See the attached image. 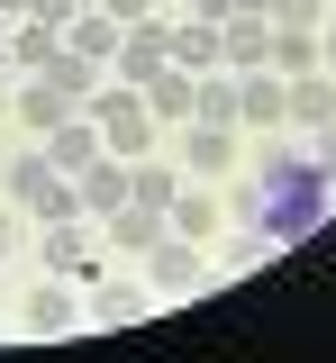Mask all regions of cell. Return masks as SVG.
<instances>
[{
    "mask_svg": "<svg viewBox=\"0 0 336 363\" xmlns=\"http://www.w3.org/2000/svg\"><path fill=\"white\" fill-rule=\"evenodd\" d=\"M318 209H327V173L273 155V164H264V236H309Z\"/></svg>",
    "mask_w": 336,
    "mask_h": 363,
    "instance_id": "6da1fadb",
    "label": "cell"
},
{
    "mask_svg": "<svg viewBox=\"0 0 336 363\" xmlns=\"http://www.w3.org/2000/svg\"><path fill=\"white\" fill-rule=\"evenodd\" d=\"M82 109L100 118V145H109V155H145V136H155V109H145V91H91Z\"/></svg>",
    "mask_w": 336,
    "mask_h": 363,
    "instance_id": "7a4b0ae2",
    "label": "cell"
},
{
    "mask_svg": "<svg viewBox=\"0 0 336 363\" xmlns=\"http://www.w3.org/2000/svg\"><path fill=\"white\" fill-rule=\"evenodd\" d=\"M218 64H228V73H264V64H273V18L228 9V18H218Z\"/></svg>",
    "mask_w": 336,
    "mask_h": 363,
    "instance_id": "3957f363",
    "label": "cell"
},
{
    "mask_svg": "<svg viewBox=\"0 0 336 363\" xmlns=\"http://www.w3.org/2000/svg\"><path fill=\"white\" fill-rule=\"evenodd\" d=\"M128 191H137L128 155H100V164H82V173H73V200H82L91 218H118V209H128Z\"/></svg>",
    "mask_w": 336,
    "mask_h": 363,
    "instance_id": "277c9868",
    "label": "cell"
},
{
    "mask_svg": "<svg viewBox=\"0 0 336 363\" xmlns=\"http://www.w3.org/2000/svg\"><path fill=\"white\" fill-rule=\"evenodd\" d=\"M145 281H155V291H200V281H209V264H200L191 236H164V245L145 255Z\"/></svg>",
    "mask_w": 336,
    "mask_h": 363,
    "instance_id": "5b68a950",
    "label": "cell"
},
{
    "mask_svg": "<svg viewBox=\"0 0 336 363\" xmlns=\"http://www.w3.org/2000/svg\"><path fill=\"white\" fill-rule=\"evenodd\" d=\"M164 45H173V28H164V18H137V28L118 37V55H109V64L145 91V73H164Z\"/></svg>",
    "mask_w": 336,
    "mask_h": 363,
    "instance_id": "8992f818",
    "label": "cell"
},
{
    "mask_svg": "<svg viewBox=\"0 0 336 363\" xmlns=\"http://www.w3.org/2000/svg\"><path fill=\"white\" fill-rule=\"evenodd\" d=\"M46 272L55 281H100V255H91V236H82V218L46 227Z\"/></svg>",
    "mask_w": 336,
    "mask_h": 363,
    "instance_id": "52a82bcc",
    "label": "cell"
},
{
    "mask_svg": "<svg viewBox=\"0 0 336 363\" xmlns=\"http://www.w3.org/2000/svg\"><path fill=\"white\" fill-rule=\"evenodd\" d=\"M282 100H291V82L273 73V64H264V73H237V118H254V128H282V118H291Z\"/></svg>",
    "mask_w": 336,
    "mask_h": 363,
    "instance_id": "ba28073f",
    "label": "cell"
},
{
    "mask_svg": "<svg viewBox=\"0 0 336 363\" xmlns=\"http://www.w3.org/2000/svg\"><path fill=\"white\" fill-rule=\"evenodd\" d=\"M46 164L55 173H82V164H100V118H64V128H46Z\"/></svg>",
    "mask_w": 336,
    "mask_h": 363,
    "instance_id": "9c48e42d",
    "label": "cell"
},
{
    "mask_svg": "<svg viewBox=\"0 0 336 363\" xmlns=\"http://www.w3.org/2000/svg\"><path fill=\"white\" fill-rule=\"evenodd\" d=\"M145 109H155V118H191L200 109V73H182V64L145 73Z\"/></svg>",
    "mask_w": 336,
    "mask_h": 363,
    "instance_id": "30bf717a",
    "label": "cell"
},
{
    "mask_svg": "<svg viewBox=\"0 0 336 363\" xmlns=\"http://www.w3.org/2000/svg\"><path fill=\"white\" fill-rule=\"evenodd\" d=\"M291 128H336V82L327 73H291Z\"/></svg>",
    "mask_w": 336,
    "mask_h": 363,
    "instance_id": "8fae6325",
    "label": "cell"
},
{
    "mask_svg": "<svg viewBox=\"0 0 336 363\" xmlns=\"http://www.w3.org/2000/svg\"><path fill=\"white\" fill-rule=\"evenodd\" d=\"M118 37H128V28H118V18H109V9H73V28H64V45H73V55H91V64H109V55H118Z\"/></svg>",
    "mask_w": 336,
    "mask_h": 363,
    "instance_id": "7c38bea8",
    "label": "cell"
},
{
    "mask_svg": "<svg viewBox=\"0 0 336 363\" xmlns=\"http://www.w3.org/2000/svg\"><path fill=\"white\" fill-rule=\"evenodd\" d=\"M55 55H64V28H46V18H18V28H9V64H18V73H46Z\"/></svg>",
    "mask_w": 336,
    "mask_h": 363,
    "instance_id": "4fadbf2b",
    "label": "cell"
},
{
    "mask_svg": "<svg viewBox=\"0 0 336 363\" xmlns=\"http://www.w3.org/2000/svg\"><path fill=\"white\" fill-rule=\"evenodd\" d=\"M164 64H182V73H209V64H218V18H191V28H173Z\"/></svg>",
    "mask_w": 336,
    "mask_h": 363,
    "instance_id": "5bb4252c",
    "label": "cell"
},
{
    "mask_svg": "<svg viewBox=\"0 0 336 363\" xmlns=\"http://www.w3.org/2000/svg\"><path fill=\"white\" fill-rule=\"evenodd\" d=\"M191 173H228V155H237V136H228V118H191Z\"/></svg>",
    "mask_w": 336,
    "mask_h": 363,
    "instance_id": "9a60e30c",
    "label": "cell"
},
{
    "mask_svg": "<svg viewBox=\"0 0 336 363\" xmlns=\"http://www.w3.org/2000/svg\"><path fill=\"white\" fill-rule=\"evenodd\" d=\"M18 118H28V128L46 136V128H64V118H73V100H64V91H55V82H46V73H37V82L18 91Z\"/></svg>",
    "mask_w": 336,
    "mask_h": 363,
    "instance_id": "2e32d148",
    "label": "cell"
},
{
    "mask_svg": "<svg viewBox=\"0 0 336 363\" xmlns=\"http://www.w3.org/2000/svg\"><path fill=\"white\" fill-rule=\"evenodd\" d=\"M46 82L64 91L73 109H82V100H91V91H100V64H91V55H73V45H64V55H55V64H46Z\"/></svg>",
    "mask_w": 336,
    "mask_h": 363,
    "instance_id": "e0dca14e",
    "label": "cell"
},
{
    "mask_svg": "<svg viewBox=\"0 0 336 363\" xmlns=\"http://www.w3.org/2000/svg\"><path fill=\"white\" fill-rule=\"evenodd\" d=\"M273 73H318V37H309V28H273Z\"/></svg>",
    "mask_w": 336,
    "mask_h": 363,
    "instance_id": "ac0fdd59",
    "label": "cell"
},
{
    "mask_svg": "<svg viewBox=\"0 0 336 363\" xmlns=\"http://www.w3.org/2000/svg\"><path fill=\"white\" fill-rule=\"evenodd\" d=\"M109 236H118L128 255H155V245H164V218H155V209H137V200H128V209H118V227H109Z\"/></svg>",
    "mask_w": 336,
    "mask_h": 363,
    "instance_id": "d6986e66",
    "label": "cell"
},
{
    "mask_svg": "<svg viewBox=\"0 0 336 363\" xmlns=\"http://www.w3.org/2000/svg\"><path fill=\"white\" fill-rule=\"evenodd\" d=\"M164 218H173V236H209V227H218V200H209V191H182V200H173V209H164Z\"/></svg>",
    "mask_w": 336,
    "mask_h": 363,
    "instance_id": "ffe728a7",
    "label": "cell"
},
{
    "mask_svg": "<svg viewBox=\"0 0 336 363\" xmlns=\"http://www.w3.org/2000/svg\"><path fill=\"white\" fill-rule=\"evenodd\" d=\"M46 182H55V164H46V145H28V155H9V191H18V200H37ZM64 182H73V173H64Z\"/></svg>",
    "mask_w": 336,
    "mask_h": 363,
    "instance_id": "44dd1931",
    "label": "cell"
},
{
    "mask_svg": "<svg viewBox=\"0 0 336 363\" xmlns=\"http://www.w3.org/2000/svg\"><path fill=\"white\" fill-rule=\"evenodd\" d=\"M28 327H73V291H64V281L28 291Z\"/></svg>",
    "mask_w": 336,
    "mask_h": 363,
    "instance_id": "7402d4cb",
    "label": "cell"
},
{
    "mask_svg": "<svg viewBox=\"0 0 336 363\" xmlns=\"http://www.w3.org/2000/svg\"><path fill=\"white\" fill-rule=\"evenodd\" d=\"M191 118H237V73H200V109Z\"/></svg>",
    "mask_w": 336,
    "mask_h": 363,
    "instance_id": "603a6c76",
    "label": "cell"
},
{
    "mask_svg": "<svg viewBox=\"0 0 336 363\" xmlns=\"http://www.w3.org/2000/svg\"><path fill=\"white\" fill-rule=\"evenodd\" d=\"M128 200H137V209H155V218H164V209L182 200V182H173V173H155V164H145V173H137V191H128Z\"/></svg>",
    "mask_w": 336,
    "mask_h": 363,
    "instance_id": "cb8c5ba5",
    "label": "cell"
},
{
    "mask_svg": "<svg viewBox=\"0 0 336 363\" xmlns=\"http://www.w3.org/2000/svg\"><path fill=\"white\" fill-rule=\"evenodd\" d=\"M28 209H37V218H46V227H64V218H82V200H73V182H64V173H55L46 191L28 200Z\"/></svg>",
    "mask_w": 336,
    "mask_h": 363,
    "instance_id": "d4e9b609",
    "label": "cell"
},
{
    "mask_svg": "<svg viewBox=\"0 0 336 363\" xmlns=\"http://www.w3.org/2000/svg\"><path fill=\"white\" fill-rule=\"evenodd\" d=\"M137 309H145V291H128V281H109V291L91 300V318H100V327H128Z\"/></svg>",
    "mask_w": 336,
    "mask_h": 363,
    "instance_id": "484cf974",
    "label": "cell"
},
{
    "mask_svg": "<svg viewBox=\"0 0 336 363\" xmlns=\"http://www.w3.org/2000/svg\"><path fill=\"white\" fill-rule=\"evenodd\" d=\"M273 28H318V0H273Z\"/></svg>",
    "mask_w": 336,
    "mask_h": 363,
    "instance_id": "4316f807",
    "label": "cell"
},
{
    "mask_svg": "<svg viewBox=\"0 0 336 363\" xmlns=\"http://www.w3.org/2000/svg\"><path fill=\"white\" fill-rule=\"evenodd\" d=\"M73 9H82V0H37L28 18H46V28H73Z\"/></svg>",
    "mask_w": 336,
    "mask_h": 363,
    "instance_id": "83f0119b",
    "label": "cell"
},
{
    "mask_svg": "<svg viewBox=\"0 0 336 363\" xmlns=\"http://www.w3.org/2000/svg\"><path fill=\"white\" fill-rule=\"evenodd\" d=\"M318 173H336V128H318Z\"/></svg>",
    "mask_w": 336,
    "mask_h": 363,
    "instance_id": "f1b7e54d",
    "label": "cell"
},
{
    "mask_svg": "<svg viewBox=\"0 0 336 363\" xmlns=\"http://www.w3.org/2000/svg\"><path fill=\"white\" fill-rule=\"evenodd\" d=\"M28 9H37V0H0V18H28Z\"/></svg>",
    "mask_w": 336,
    "mask_h": 363,
    "instance_id": "f546056e",
    "label": "cell"
},
{
    "mask_svg": "<svg viewBox=\"0 0 336 363\" xmlns=\"http://www.w3.org/2000/svg\"><path fill=\"white\" fill-rule=\"evenodd\" d=\"M191 9H200V18H228V0H191Z\"/></svg>",
    "mask_w": 336,
    "mask_h": 363,
    "instance_id": "4dcf8cb0",
    "label": "cell"
},
{
    "mask_svg": "<svg viewBox=\"0 0 336 363\" xmlns=\"http://www.w3.org/2000/svg\"><path fill=\"white\" fill-rule=\"evenodd\" d=\"M228 9H254V18H273V0H228Z\"/></svg>",
    "mask_w": 336,
    "mask_h": 363,
    "instance_id": "1f68e13d",
    "label": "cell"
},
{
    "mask_svg": "<svg viewBox=\"0 0 336 363\" xmlns=\"http://www.w3.org/2000/svg\"><path fill=\"white\" fill-rule=\"evenodd\" d=\"M318 55H327V64H336V28H327V45H318Z\"/></svg>",
    "mask_w": 336,
    "mask_h": 363,
    "instance_id": "d6a6232c",
    "label": "cell"
},
{
    "mask_svg": "<svg viewBox=\"0 0 336 363\" xmlns=\"http://www.w3.org/2000/svg\"><path fill=\"white\" fill-rule=\"evenodd\" d=\"M0 255H9V218H0Z\"/></svg>",
    "mask_w": 336,
    "mask_h": 363,
    "instance_id": "836d02e7",
    "label": "cell"
},
{
    "mask_svg": "<svg viewBox=\"0 0 336 363\" xmlns=\"http://www.w3.org/2000/svg\"><path fill=\"white\" fill-rule=\"evenodd\" d=\"M0 64H9V37H0Z\"/></svg>",
    "mask_w": 336,
    "mask_h": 363,
    "instance_id": "e575fe53",
    "label": "cell"
}]
</instances>
